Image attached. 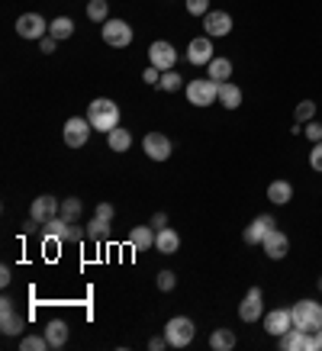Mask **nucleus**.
I'll use <instances>...</instances> for the list:
<instances>
[{"mask_svg":"<svg viewBox=\"0 0 322 351\" xmlns=\"http://www.w3.org/2000/svg\"><path fill=\"white\" fill-rule=\"evenodd\" d=\"M161 90H168V94H174V90H181V75L177 71H161V81H158Z\"/></svg>","mask_w":322,"mask_h":351,"instance_id":"obj_33","label":"nucleus"},{"mask_svg":"<svg viewBox=\"0 0 322 351\" xmlns=\"http://www.w3.org/2000/svg\"><path fill=\"white\" fill-rule=\"evenodd\" d=\"M7 284H10V267L3 265L0 267V287H7Z\"/></svg>","mask_w":322,"mask_h":351,"instance_id":"obj_45","label":"nucleus"},{"mask_svg":"<svg viewBox=\"0 0 322 351\" xmlns=\"http://www.w3.org/2000/svg\"><path fill=\"white\" fill-rule=\"evenodd\" d=\"M103 26V43L113 45V49H129L132 45V26H129L126 20H107V23H100Z\"/></svg>","mask_w":322,"mask_h":351,"instance_id":"obj_7","label":"nucleus"},{"mask_svg":"<svg viewBox=\"0 0 322 351\" xmlns=\"http://www.w3.org/2000/svg\"><path fill=\"white\" fill-rule=\"evenodd\" d=\"M174 62H177V52H174L171 43H164V39H158V43L149 45V64H155L158 71H171Z\"/></svg>","mask_w":322,"mask_h":351,"instance_id":"obj_11","label":"nucleus"},{"mask_svg":"<svg viewBox=\"0 0 322 351\" xmlns=\"http://www.w3.org/2000/svg\"><path fill=\"white\" fill-rule=\"evenodd\" d=\"M62 213V203L55 200L52 193H42V197H36L29 206V216L36 219V223H49V219H55V216Z\"/></svg>","mask_w":322,"mask_h":351,"instance_id":"obj_12","label":"nucleus"},{"mask_svg":"<svg viewBox=\"0 0 322 351\" xmlns=\"http://www.w3.org/2000/svg\"><path fill=\"white\" fill-rule=\"evenodd\" d=\"M312 351H322V329L312 332Z\"/></svg>","mask_w":322,"mask_h":351,"instance_id":"obj_46","label":"nucleus"},{"mask_svg":"<svg viewBox=\"0 0 322 351\" xmlns=\"http://www.w3.org/2000/svg\"><path fill=\"white\" fill-rule=\"evenodd\" d=\"M187 13L190 16H206L210 13V0H187Z\"/></svg>","mask_w":322,"mask_h":351,"instance_id":"obj_36","label":"nucleus"},{"mask_svg":"<svg viewBox=\"0 0 322 351\" xmlns=\"http://www.w3.org/2000/svg\"><path fill=\"white\" fill-rule=\"evenodd\" d=\"M164 339H168L171 348H187V345L193 341V319H187V316H174V319H168V326H164Z\"/></svg>","mask_w":322,"mask_h":351,"instance_id":"obj_4","label":"nucleus"},{"mask_svg":"<svg viewBox=\"0 0 322 351\" xmlns=\"http://www.w3.org/2000/svg\"><path fill=\"white\" fill-rule=\"evenodd\" d=\"M129 245H132L136 252H149V248H155V229H151V226H136V229L129 232Z\"/></svg>","mask_w":322,"mask_h":351,"instance_id":"obj_21","label":"nucleus"},{"mask_svg":"<svg viewBox=\"0 0 322 351\" xmlns=\"http://www.w3.org/2000/svg\"><path fill=\"white\" fill-rule=\"evenodd\" d=\"M68 219L64 216H55V219H49V223H42V235L49 239V242H64L68 239Z\"/></svg>","mask_w":322,"mask_h":351,"instance_id":"obj_23","label":"nucleus"},{"mask_svg":"<svg viewBox=\"0 0 322 351\" xmlns=\"http://www.w3.org/2000/svg\"><path fill=\"white\" fill-rule=\"evenodd\" d=\"M87 16L94 23H107L110 20V3L107 0H87Z\"/></svg>","mask_w":322,"mask_h":351,"instance_id":"obj_29","label":"nucleus"},{"mask_svg":"<svg viewBox=\"0 0 322 351\" xmlns=\"http://www.w3.org/2000/svg\"><path fill=\"white\" fill-rule=\"evenodd\" d=\"M84 235H87V229H77V226L71 223V226H68V239H64V242H81Z\"/></svg>","mask_w":322,"mask_h":351,"instance_id":"obj_41","label":"nucleus"},{"mask_svg":"<svg viewBox=\"0 0 322 351\" xmlns=\"http://www.w3.org/2000/svg\"><path fill=\"white\" fill-rule=\"evenodd\" d=\"M310 168L319 171L322 174V142H312V152H310Z\"/></svg>","mask_w":322,"mask_h":351,"instance_id":"obj_37","label":"nucleus"},{"mask_svg":"<svg viewBox=\"0 0 322 351\" xmlns=\"http://www.w3.org/2000/svg\"><path fill=\"white\" fill-rule=\"evenodd\" d=\"M238 319L242 322H258V319H264V293H261V287H251L242 297V303H238Z\"/></svg>","mask_w":322,"mask_h":351,"instance_id":"obj_6","label":"nucleus"},{"mask_svg":"<svg viewBox=\"0 0 322 351\" xmlns=\"http://www.w3.org/2000/svg\"><path fill=\"white\" fill-rule=\"evenodd\" d=\"M203 29L210 39H213V36H229V32H232V16L225 10H210L203 16Z\"/></svg>","mask_w":322,"mask_h":351,"instance_id":"obj_17","label":"nucleus"},{"mask_svg":"<svg viewBox=\"0 0 322 351\" xmlns=\"http://www.w3.org/2000/svg\"><path fill=\"white\" fill-rule=\"evenodd\" d=\"M184 90H187V104H193V107H213V104H219V84L213 77H193Z\"/></svg>","mask_w":322,"mask_h":351,"instance_id":"obj_3","label":"nucleus"},{"mask_svg":"<svg viewBox=\"0 0 322 351\" xmlns=\"http://www.w3.org/2000/svg\"><path fill=\"white\" fill-rule=\"evenodd\" d=\"M149 348H151V351L168 348V339H164V335H158V339H149Z\"/></svg>","mask_w":322,"mask_h":351,"instance_id":"obj_44","label":"nucleus"},{"mask_svg":"<svg viewBox=\"0 0 322 351\" xmlns=\"http://www.w3.org/2000/svg\"><path fill=\"white\" fill-rule=\"evenodd\" d=\"M155 248H158L161 255H174V252L181 248V235L174 232L171 226H164V229L155 232Z\"/></svg>","mask_w":322,"mask_h":351,"instance_id":"obj_19","label":"nucleus"},{"mask_svg":"<svg viewBox=\"0 0 322 351\" xmlns=\"http://www.w3.org/2000/svg\"><path fill=\"white\" fill-rule=\"evenodd\" d=\"M142 81H145V84H155V87H158V81H161V71H158V68H155V64H149V68H145V75H142Z\"/></svg>","mask_w":322,"mask_h":351,"instance_id":"obj_39","label":"nucleus"},{"mask_svg":"<svg viewBox=\"0 0 322 351\" xmlns=\"http://www.w3.org/2000/svg\"><path fill=\"white\" fill-rule=\"evenodd\" d=\"M268 200L274 206H284V203L293 200V184L290 181H271L268 184Z\"/></svg>","mask_w":322,"mask_h":351,"instance_id":"obj_22","label":"nucleus"},{"mask_svg":"<svg viewBox=\"0 0 322 351\" xmlns=\"http://www.w3.org/2000/svg\"><path fill=\"white\" fill-rule=\"evenodd\" d=\"M316 287H319V290H322V277H319V284H316Z\"/></svg>","mask_w":322,"mask_h":351,"instance_id":"obj_47","label":"nucleus"},{"mask_svg":"<svg viewBox=\"0 0 322 351\" xmlns=\"http://www.w3.org/2000/svg\"><path fill=\"white\" fill-rule=\"evenodd\" d=\"M81 210H84V206H81V200H77V197H68V200H62V213H58V216H64L68 223H75L77 216H81Z\"/></svg>","mask_w":322,"mask_h":351,"instance_id":"obj_32","label":"nucleus"},{"mask_svg":"<svg viewBox=\"0 0 322 351\" xmlns=\"http://www.w3.org/2000/svg\"><path fill=\"white\" fill-rule=\"evenodd\" d=\"M206 77H213L216 84H225L232 77V62L229 58H213V62L206 64Z\"/></svg>","mask_w":322,"mask_h":351,"instance_id":"obj_25","label":"nucleus"},{"mask_svg":"<svg viewBox=\"0 0 322 351\" xmlns=\"http://www.w3.org/2000/svg\"><path fill=\"white\" fill-rule=\"evenodd\" d=\"M290 316H293V326L303 332H316L322 329V303L319 300H300L290 306Z\"/></svg>","mask_w":322,"mask_h":351,"instance_id":"obj_2","label":"nucleus"},{"mask_svg":"<svg viewBox=\"0 0 322 351\" xmlns=\"http://www.w3.org/2000/svg\"><path fill=\"white\" fill-rule=\"evenodd\" d=\"M174 287H177V277H174V271H161V274H158V290L171 293Z\"/></svg>","mask_w":322,"mask_h":351,"instance_id":"obj_35","label":"nucleus"},{"mask_svg":"<svg viewBox=\"0 0 322 351\" xmlns=\"http://www.w3.org/2000/svg\"><path fill=\"white\" fill-rule=\"evenodd\" d=\"M164 226H168V216H164V213L151 216V229H155V232H158V229H164Z\"/></svg>","mask_w":322,"mask_h":351,"instance_id":"obj_43","label":"nucleus"},{"mask_svg":"<svg viewBox=\"0 0 322 351\" xmlns=\"http://www.w3.org/2000/svg\"><path fill=\"white\" fill-rule=\"evenodd\" d=\"M94 216H100V219H107V223H113V203H100Z\"/></svg>","mask_w":322,"mask_h":351,"instance_id":"obj_40","label":"nucleus"},{"mask_svg":"<svg viewBox=\"0 0 322 351\" xmlns=\"http://www.w3.org/2000/svg\"><path fill=\"white\" fill-rule=\"evenodd\" d=\"M293 329V316H290V309H268L264 313V332L268 335H274V339H280L284 332Z\"/></svg>","mask_w":322,"mask_h":351,"instance_id":"obj_13","label":"nucleus"},{"mask_svg":"<svg viewBox=\"0 0 322 351\" xmlns=\"http://www.w3.org/2000/svg\"><path fill=\"white\" fill-rule=\"evenodd\" d=\"M312 117H316V104H312V100H303V104H297V110H293V119H297L300 126H306Z\"/></svg>","mask_w":322,"mask_h":351,"instance_id":"obj_31","label":"nucleus"},{"mask_svg":"<svg viewBox=\"0 0 322 351\" xmlns=\"http://www.w3.org/2000/svg\"><path fill=\"white\" fill-rule=\"evenodd\" d=\"M219 104H223L225 110H238L242 107V87L232 84V81L219 84Z\"/></svg>","mask_w":322,"mask_h":351,"instance_id":"obj_24","label":"nucleus"},{"mask_svg":"<svg viewBox=\"0 0 322 351\" xmlns=\"http://www.w3.org/2000/svg\"><path fill=\"white\" fill-rule=\"evenodd\" d=\"M271 229H277V223H274V216L261 213V216H255V219H251V223L245 226V232H242V239H245V245H261L264 239H268Z\"/></svg>","mask_w":322,"mask_h":351,"instance_id":"obj_9","label":"nucleus"},{"mask_svg":"<svg viewBox=\"0 0 322 351\" xmlns=\"http://www.w3.org/2000/svg\"><path fill=\"white\" fill-rule=\"evenodd\" d=\"M107 142H110V149H113V152H129V149H132V132L116 126L113 132H107Z\"/></svg>","mask_w":322,"mask_h":351,"instance_id":"obj_28","label":"nucleus"},{"mask_svg":"<svg viewBox=\"0 0 322 351\" xmlns=\"http://www.w3.org/2000/svg\"><path fill=\"white\" fill-rule=\"evenodd\" d=\"M107 235H110V223H107V219L94 216V219L87 223V239H94V242H103Z\"/></svg>","mask_w":322,"mask_h":351,"instance_id":"obj_30","label":"nucleus"},{"mask_svg":"<svg viewBox=\"0 0 322 351\" xmlns=\"http://www.w3.org/2000/svg\"><path fill=\"white\" fill-rule=\"evenodd\" d=\"M68 335H71V329H68L64 319H52L45 326V339H49L52 348H64V345H68Z\"/></svg>","mask_w":322,"mask_h":351,"instance_id":"obj_20","label":"nucleus"},{"mask_svg":"<svg viewBox=\"0 0 322 351\" xmlns=\"http://www.w3.org/2000/svg\"><path fill=\"white\" fill-rule=\"evenodd\" d=\"M236 332L232 329H216L213 335H210V348L213 351H232L236 348Z\"/></svg>","mask_w":322,"mask_h":351,"instance_id":"obj_26","label":"nucleus"},{"mask_svg":"<svg viewBox=\"0 0 322 351\" xmlns=\"http://www.w3.org/2000/svg\"><path fill=\"white\" fill-rule=\"evenodd\" d=\"M55 45H58V39H55V36H42V45H39V49H42L45 55H52Z\"/></svg>","mask_w":322,"mask_h":351,"instance_id":"obj_42","label":"nucleus"},{"mask_svg":"<svg viewBox=\"0 0 322 351\" xmlns=\"http://www.w3.org/2000/svg\"><path fill=\"white\" fill-rule=\"evenodd\" d=\"M20 348L23 351H45V348H52V345H49L45 335H26V339H20Z\"/></svg>","mask_w":322,"mask_h":351,"instance_id":"obj_34","label":"nucleus"},{"mask_svg":"<svg viewBox=\"0 0 322 351\" xmlns=\"http://www.w3.org/2000/svg\"><path fill=\"white\" fill-rule=\"evenodd\" d=\"M45 29H49V23H45L39 13H23L20 20H16V32H20V39H42Z\"/></svg>","mask_w":322,"mask_h":351,"instance_id":"obj_15","label":"nucleus"},{"mask_svg":"<svg viewBox=\"0 0 322 351\" xmlns=\"http://www.w3.org/2000/svg\"><path fill=\"white\" fill-rule=\"evenodd\" d=\"M142 149H145V155H149L151 161H168L171 158V152H174V145L164 132H149L145 142H142Z\"/></svg>","mask_w":322,"mask_h":351,"instance_id":"obj_10","label":"nucleus"},{"mask_svg":"<svg viewBox=\"0 0 322 351\" xmlns=\"http://www.w3.org/2000/svg\"><path fill=\"white\" fill-rule=\"evenodd\" d=\"M261 248H264V255H268L271 261H284V258H287V252H290L287 232H280V229H271L268 239L261 242Z\"/></svg>","mask_w":322,"mask_h":351,"instance_id":"obj_14","label":"nucleus"},{"mask_svg":"<svg viewBox=\"0 0 322 351\" xmlns=\"http://www.w3.org/2000/svg\"><path fill=\"white\" fill-rule=\"evenodd\" d=\"M71 32H75V20H71V16H55V20L49 23V36H55L58 43H62V39H71Z\"/></svg>","mask_w":322,"mask_h":351,"instance_id":"obj_27","label":"nucleus"},{"mask_svg":"<svg viewBox=\"0 0 322 351\" xmlns=\"http://www.w3.org/2000/svg\"><path fill=\"white\" fill-rule=\"evenodd\" d=\"M23 326H26V319L16 313L13 300L3 297L0 300V332H3V335H23Z\"/></svg>","mask_w":322,"mask_h":351,"instance_id":"obj_8","label":"nucleus"},{"mask_svg":"<svg viewBox=\"0 0 322 351\" xmlns=\"http://www.w3.org/2000/svg\"><path fill=\"white\" fill-rule=\"evenodd\" d=\"M303 132H306V138H310V142H322V126L316 123V119H310V123L303 126Z\"/></svg>","mask_w":322,"mask_h":351,"instance_id":"obj_38","label":"nucleus"},{"mask_svg":"<svg viewBox=\"0 0 322 351\" xmlns=\"http://www.w3.org/2000/svg\"><path fill=\"white\" fill-rule=\"evenodd\" d=\"M90 119L87 117H71L68 119V123H64V145H68V149H84L87 145V138H90Z\"/></svg>","mask_w":322,"mask_h":351,"instance_id":"obj_5","label":"nucleus"},{"mask_svg":"<svg viewBox=\"0 0 322 351\" xmlns=\"http://www.w3.org/2000/svg\"><path fill=\"white\" fill-rule=\"evenodd\" d=\"M216 55H213V43H210V36H200V39H190L187 45V62L190 64H210Z\"/></svg>","mask_w":322,"mask_h":351,"instance_id":"obj_18","label":"nucleus"},{"mask_svg":"<svg viewBox=\"0 0 322 351\" xmlns=\"http://www.w3.org/2000/svg\"><path fill=\"white\" fill-rule=\"evenodd\" d=\"M87 119L97 132H113L119 126V107L110 100V97H97L94 104L87 107Z\"/></svg>","mask_w":322,"mask_h":351,"instance_id":"obj_1","label":"nucleus"},{"mask_svg":"<svg viewBox=\"0 0 322 351\" xmlns=\"http://www.w3.org/2000/svg\"><path fill=\"white\" fill-rule=\"evenodd\" d=\"M277 345L284 351H312V332H303V329H297V326H293L290 332H284V335H280Z\"/></svg>","mask_w":322,"mask_h":351,"instance_id":"obj_16","label":"nucleus"}]
</instances>
